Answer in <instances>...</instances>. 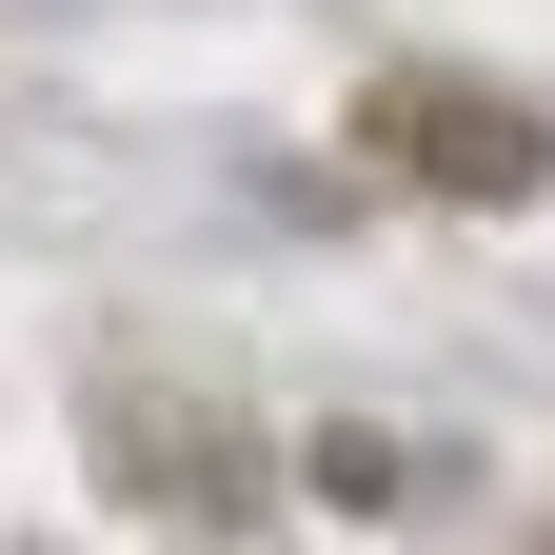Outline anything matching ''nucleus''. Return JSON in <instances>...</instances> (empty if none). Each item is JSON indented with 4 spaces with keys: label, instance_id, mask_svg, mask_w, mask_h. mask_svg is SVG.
<instances>
[{
    "label": "nucleus",
    "instance_id": "nucleus-1",
    "mask_svg": "<svg viewBox=\"0 0 555 555\" xmlns=\"http://www.w3.org/2000/svg\"><path fill=\"white\" fill-rule=\"evenodd\" d=\"M377 139H397V159L437 179V198H535V179H555V139H535L516 100H476V80H416Z\"/></svg>",
    "mask_w": 555,
    "mask_h": 555
},
{
    "label": "nucleus",
    "instance_id": "nucleus-2",
    "mask_svg": "<svg viewBox=\"0 0 555 555\" xmlns=\"http://www.w3.org/2000/svg\"><path fill=\"white\" fill-rule=\"evenodd\" d=\"M535 555H555V535H535Z\"/></svg>",
    "mask_w": 555,
    "mask_h": 555
}]
</instances>
